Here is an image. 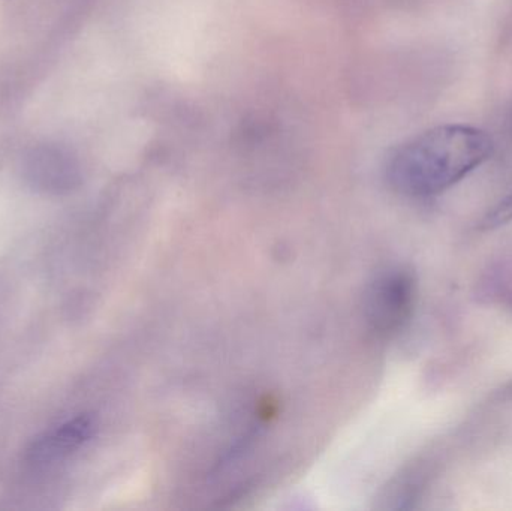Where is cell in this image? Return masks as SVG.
Instances as JSON below:
<instances>
[{
    "mask_svg": "<svg viewBox=\"0 0 512 511\" xmlns=\"http://www.w3.org/2000/svg\"><path fill=\"white\" fill-rule=\"evenodd\" d=\"M417 281L414 273L394 267L370 285L364 302L367 323L379 336H393L408 323L414 311Z\"/></svg>",
    "mask_w": 512,
    "mask_h": 511,
    "instance_id": "7a4b0ae2",
    "label": "cell"
},
{
    "mask_svg": "<svg viewBox=\"0 0 512 511\" xmlns=\"http://www.w3.org/2000/svg\"><path fill=\"white\" fill-rule=\"evenodd\" d=\"M23 177L36 191L65 194L80 182L77 162L60 147L42 146L30 150L23 161Z\"/></svg>",
    "mask_w": 512,
    "mask_h": 511,
    "instance_id": "3957f363",
    "label": "cell"
},
{
    "mask_svg": "<svg viewBox=\"0 0 512 511\" xmlns=\"http://www.w3.org/2000/svg\"><path fill=\"white\" fill-rule=\"evenodd\" d=\"M512 221V191L498 201L481 219V230H495Z\"/></svg>",
    "mask_w": 512,
    "mask_h": 511,
    "instance_id": "5b68a950",
    "label": "cell"
},
{
    "mask_svg": "<svg viewBox=\"0 0 512 511\" xmlns=\"http://www.w3.org/2000/svg\"><path fill=\"white\" fill-rule=\"evenodd\" d=\"M95 432V417L81 414L33 441L27 450V461L33 465L56 464L86 446Z\"/></svg>",
    "mask_w": 512,
    "mask_h": 511,
    "instance_id": "277c9868",
    "label": "cell"
},
{
    "mask_svg": "<svg viewBox=\"0 0 512 511\" xmlns=\"http://www.w3.org/2000/svg\"><path fill=\"white\" fill-rule=\"evenodd\" d=\"M492 150V140L481 129L438 126L406 141L391 155L388 183L406 197H432L474 173L492 156Z\"/></svg>",
    "mask_w": 512,
    "mask_h": 511,
    "instance_id": "6da1fadb",
    "label": "cell"
}]
</instances>
